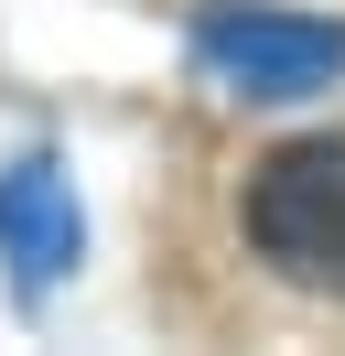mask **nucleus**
<instances>
[{
    "mask_svg": "<svg viewBox=\"0 0 345 356\" xmlns=\"http://www.w3.org/2000/svg\"><path fill=\"white\" fill-rule=\"evenodd\" d=\"M194 65L227 97H323L345 76V22H302V11H216L194 33Z\"/></svg>",
    "mask_w": 345,
    "mask_h": 356,
    "instance_id": "obj_2",
    "label": "nucleus"
},
{
    "mask_svg": "<svg viewBox=\"0 0 345 356\" xmlns=\"http://www.w3.org/2000/svg\"><path fill=\"white\" fill-rule=\"evenodd\" d=\"M86 248V216H76V184L54 162H0V259H11L22 291H54Z\"/></svg>",
    "mask_w": 345,
    "mask_h": 356,
    "instance_id": "obj_3",
    "label": "nucleus"
},
{
    "mask_svg": "<svg viewBox=\"0 0 345 356\" xmlns=\"http://www.w3.org/2000/svg\"><path fill=\"white\" fill-rule=\"evenodd\" d=\"M237 227H248V259H270L291 291L345 302V130L280 140L237 195Z\"/></svg>",
    "mask_w": 345,
    "mask_h": 356,
    "instance_id": "obj_1",
    "label": "nucleus"
}]
</instances>
